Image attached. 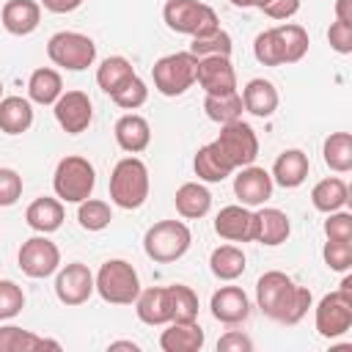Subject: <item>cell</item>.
Wrapping results in <instances>:
<instances>
[{
  "mask_svg": "<svg viewBox=\"0 0 352 352\" xmlns=\"http://www.w3.org/2000/svg\"><path fill=\"white\" fill-rule=\"evenodd\" d=\"M256 302L264 316L283 324H297L311 308V289L297 286L280 270H270L256 280Z\"/></svg>",
  "mask_w": 352,
  "mask_h": 352,
  "instance_id": "6da1fadb",
  "label": "cell"
},
{
  "mask_svg": "<svg viewBox=\"0 0 352 352\" xmlns=\"http://www.w3.org/2000/svg\"><path fill=\"white\" fill-rule=\"evenodd\" d=\"M148 198V168L138 157H124L110 173V201L121 209H140Z\"/></svg>",
  "mask_w": 352,
  "mask_h": 352,
  "instance_id": "7a4b0ae2",
  "label": "cell"
},
{
  "mask_svg": "<svg viewBox=\"0 0 352 352\" xmlns=\"http://www.w3.org/2000/svg\"><path fill=\"white\" fill-rule=\"evenodd\" d=\"M94 289L110 305H132L135 297L140 294V278H138V270L129 261L110 258L94 275Z\"/></svg>",
  "mask_w": 352,
  "mask_h": 352,
  "instance_id": "3957f363",
  "label": "cell"
},
{
  "mask_svg": "<svg viewBox=\"0 0 352 352\" xmlns=\"http://www.w3.org/2000/svg\"><path fill=\"white\" fill-rule=\"evenodd\" d=\"M94 184H96V170L94 165L80 157V154H69L63 157L58 165H55V173H52V190L60 201L66 204H80L85 198H91L94 192Z\"/></svg>",
  "mask_w": 352,
  "mask_h": 352,
  "instance_id": "277c9868",
  "label": "cell"
},
{
  "mask_svg": "<svg viewBox=\"0 0 352 352\" xmlns=\"http://www.w3.org/2000/svg\"><path fill=\"white\" fill-rule=\"evenodd\" d=\"M192 245V234L182 220H160L143 236V250L157 264H170L182 258Z\"/></svg>",
  "mask_w": 352,
  "mask_h": 352,
  "instance_id": "5b68a950",
  "label": "cell"
},
{
  "mask_svg": "<svg viewBox=\"0 0 352 352\" xmlns=\"http://www.w3.org/2000/svg\"><path fill=\"white\" fill-rule=\"evenodd\" d=\"M162 19L170 30L192 36V38L220 28L214 8L206 3H198V0H168L162 8Z\"/></svg>",
  "mask_w": 352,
  "mask_h": 352,
  "instance_id": "8992f818",
  "label": "cell"
},
{
  "mask_svg": "<svg viewBox=\"0 0 352 352\" xmlns=\"http://www.w3.org/2000/svg\"><path fill=\"white\" fill-rule=\"evenodd\" d=\"M195 66H198V58L190 50L187 52H170V55L160 58L151 66L154 88L162 96H182L195 82Z\"/></svg>",
  "mask_w": 352,
  "mask_h": 352,
  "instance_id": "52a82bcc",
  "label": "cell"
},
{
  "mask_svg": "<svg viewBox=\"0 0 352 352\" xmlns=\"http://www.w3.org/2000/svg\"><path fill=\"white\" fill-rule=\"evenodd\" d=\"M47 55L55 66L66 72H82L96 60V44L82 33L60 30L47 41Z\"/></svg>",
  "mask_w": 352,
  "mask_h": 352,
  "instance_id": "ba28073f",
  "label": "cell"
},
{
  "mask_svg": "<svg viewBox=\"0 0 352 352\" xmlns=\"http://www.w3.org/2000/svg\"><path fill=\"white\" fill-rule=\"evenodd\" d=\"M217 148L223 151V157L231 162V168H245V165H253V160L258 157V138H256V129L250 124H245L242 118L231 121V124H223L220 126V135L214 138Z\"/></svg>",
  "mask_w": 352,
  "mask_h": 352,
  "instance_id": "9c48e42d",
  "label": "cell"
},
{
  "mask_svg": "<svg viewBox=\"0 0 352 352\" xmlns=\"http://www.w3.org/2000/svg\"><path fill=\"white\" fill-rule=\"evenodd\" d=\"M316 322V333L322 338H338L352 327V292L346 289H336L330 294H324L316 305L314 314Z\"/></svg>",
  "mask_w": 352,
  "mask_h": 352,
  "instance_id": "30bf717a",
  "label": "cell"
},
{
  "mask_svg": "<svg viewBox=\"0 0 352 352\" xmlns=\"http://www.w3.org/2000/svg\"><path fill=\"white\" fill-rule=\"evenodd\" d=\"M16 261H19V270L28 278H47V275L58 272L60 250L52 239H47L41 234V236H30V239L22 242V248L16 253Z\"/></svg>",
  "mask_w": 352,
  "mask_h": 352,
  "instance_id": "8fae6325",
  "label": "cell"
},
{
  "mask_svg": "<svg viewBox=\"0 0 352 352\" xmlns=\"http://www.w3.org/2000/svg\"><path fill=\"white\" fill-rule=\"evenodd\" d=\"M52 113H55V121L63 132L69 135H80L91 126L94 121V104L88 99V94L82 91H66L55 99L52 104Z\"/></svg>",
  "mask_w": 352,
  "mask_h": 352,
  "instance_id": "7c38bea8",
  "label": "cell"
},
{
  "mask_svg": "<svg viewBox=\"0 0 352 352\" xmlns=\"http://www.w3.org/2000/svg\"><path fill=\"white\" fill-rule=\"evenodd\" d=\"M94 272L82 261H72L55 275V297L63 305H82L94 294Z\"/></svg>",
  "mask_w": 352,
  "mask_h": 352,
  "instance_id": "4fadbf2b",
  "label": "cell"
},
{
  "mask_svg": "<svg viewBox=\"0 0 352 352\" xmlns=\"http://www.w3.org/2000/svg\"><path fill=\"white\" fill-rule=\"evenodd\" d=\"M195 82L209 94V96H223L236 91V72L226 55H209L198 58L195 66Z\"/></svg>",
  "mask_w": 352,
  "mask_h": 352,
  "instance_id": "5bb4252c",
  "label": "cell"
},
{
  "mask_svg": "<svg viewBox=\"0 0 352 352\" xmlns=\"http://www.w3.org/2000/svg\"><path fill=\"white\" fill-rule=\"evenodd\" d=\"M214 231H217L220 239H228V242H253L256 214L242 204L223 206L214 217Z\"/></svg>",
  "mask_w": 352,
  "mask_h": 352,
  "instance_id": "9a60e30c",
  "label": "cell"
},
{
  "mask_svg": "<svg viewBox=\"0 0 352 352\" xmlns=\"http://www.w3.org/2000/svg\"><path fill=\"white\" fill-rule=\"evenodd\" d=\"M234 195L242 206H261L272 195V176L264 168L245 165L234 176Z\"/></svg>",
  "mask_w": 352,
  "mask_h": 352,
  "instance_id": "2e32d148",
  "label": "cell"
},
{
  "mask_svg": "<svg viewBox=\"0 0 352 352\" xmlns=\"http://www.w3.org/2000/svg\"><path fill=\"white\" fill-rule=\"evenodd\" d=\"M212 316L223 324H242L250 316V300L239 286H220L209 300Z\"/></svg>",
  "mask_w": 352,
  "mask_h": 352,
  "instance_id": "e0dca14e",
  "label": "cell"
},
{
  "mask_svg": "<svg viewBox=\"0 0 352 352\" xmlns=\"http://www.w3.org/2000/svg\"><path fill=\"white\" fill-rule=\"evenodd\" d=\"M0 22L11 36H28L41 22V3L36 0H6Z\"/></svg>",
  "mask_w": 352,
  "mask_h": 352,
  "instance_id": "ac0fdd59",
  "label": "cell"
},
{
  "mask_svg": "<svg viewBox=\"0 0 352 352\" xmlns=\"http://www.w3.org/2000/svg\"><path fill=\"white\" fill-rule=\"evenodd\" d=\"M206 336L198 324V319L192 322H168V327L160 336V346L162 352H198L204 346Z\"/></svg>",
  "mask_w": 352,
  "mask_h": 352,
  "instance_id": "d6986e66",
  "label": "cell"
},
{
  "mask_svg": "<svg viewBox=\"0 0 352 352\" xmlns=\"http://www.w3.org/2000/svg\"><path fill=\"white\" fill-rule=\"evenodd\" d=\"M113 135H116V143L126 151V154H140L143 148H148L151 143V126L143 116L138 113H126L116 121L113 126Z\"/></svg>",
  "mask_w": 352,
  "mask_h": 352,
  "instance_id": "ffe728a7",
  "label": "cell"
},
{
  "mask_svg": "<svg viewBox=\"0 0 352 352\" xmlns=\"http://www.w3.org/2000/svg\"><path fill=\"white\" fill-rule=\"evenodd\" d=\"M308 168H311V162H308L305 151L286 148V151L278 154L270 176H272V184H280L286 190H294V187H300L308 179Z\"/></svg>",
  "mask_w": 352,
  "mask_h": 352,
  "instance_id": "44dd1931",
  "label": "cell"
},
{
  "mask_svg": "<svg viewBox=\"0 0 352 352\" xmlns=\"http://www.w3.org/2000/svg\"><path fill=\"white\" fill-rule=\"evenodd\" d=\"M135 314L143 324H168L170 322V300H168V286H148L140 289L135 297Z\"/></svg>",
  "mask_w": 352,
  "mask_h": 352,
  "instance_id": "7402d4cb",
  "label": "cell"
},
{
  "mask_svg": "<svg viewBox=\"0 0 352 352\" xmlns=\"http://www.w3.org/2000/svg\"><path fill=\"white\" fill-rule=\"evenodd\" d=\"M256 214V236L253 242H261L267 248H275V245H283L292 234V223L286 217V212L275 209V206H264Z\"/></svg>",
  "mask_w": 352,
  "mask_h": 352,
  "instance_id": "603a6c76",
  "label": "cell"
},
{
  "mask_svg": "<svg viewBox=\"0 0 352 352\" xmlns=\"http://www.w3.org/2000/svg\"><path fill=\"white\" fill-rule=\"evenodd\" d=\"M25 220L33 231L38 234H52L63 226V201L60 198H50V195H41L36 198L28 209H25Z\"/></svg>",
  "mask_w": 352,
  "mask_h": 352,
  "instance_id": "cb8c5ba5",
  "label": "cell"
},
{
  "mask_svg": "<svg viewBox=\"0 0 352 352\" xmlns=\"http://www.w3.org/2000/svg\"><path fill=\"white\" fill-rule=\"evenodd\" d=\"M242 104L248 113H253L258 118H270L278 110V88L270 80L256 77L242 88Z\"/></svg>",
  "mask_w": 352,
  "mask_h": 352,
  "instance_id": "d4e9b609",
  "label": "cell"
},
{
  "mask_svg": "<svg viewBox=\"0 0 352 352\" xmlns=\"http://www.w3.org/2000/svg\"><path fill=\"white\" fill-rule=\"evenodd\" d=\"M192 168H195V176L201 182H223L234 173L231 162L223 157V151L217 148V143H206L195 151V160H192Z\"/></svg>",
  "mask_w": 352,
  "mask_h": 352,
  "instance_id": "484cf974",
  "label": "cell"
},
{
  "mask_svg": "<svg viewBox=\"0 0 352 352\" xmlns=\"http://www.w3.org/2000/svg\"><path fill=\"white\" fill-rule=\"evenodd\" d=\"M173 204H176V212L184 220H198V217H204L212 209V192L204 184H198V182H184L176 190Z\"/></svg>",
  "mask_w": 352,
  "mask_h": 352,
  "instance_id": "4316f807",
  "label": "cell"
},
{
  "mask_svg": "<svg viewBox=\"0 0 352 352\" xmlns=\"http://www.w3.org/2000/svg\"><path fill=\"white\" fill-rule=\"evenodd\" d=\"M33 124V104L25 96H3L0 99V129L6 135H22Z\"/></svg>",
  "mask_w": 352,
  "mask_h": 352,
  "instance_id": "83f0119b",
  "label": "cell"
},
{
  "mask_svg": "<svg viewBox=\"0 0 352 352\" xmlns=\"http://www.w3.org/2000/svg\"><path fill=\"white\" fill-rule=\"evenodd\" d=\"M60 349L58 341L41 338L30 330H22L16 324H6L0 327V352H36V349Z\"/></svg>",
  "mask_w": 352,
  "mask_h": 352,
  "instance_id": "f1b7e54d",
  "label": "cell"
},
{
  "mask_svg": "<svg viewBox=\"0 0 352 352\" xmlns=\"http://www.w3.org/2000/svg\"><path fill=\"white\" fill-rule=\"evenodd\" d=\"M63 94V80L55 69L41 66L28 80V99L36 104H55V99Z\"/></svg>",
  "mask_w": 352,
  "mask_h": 352,
  "instance_id": "f546056e",
  "label": "cell"
},
{
  "mask_svg": "<svg viewBox=\"0 0 352 352\" xmlns=\"http://www.w3.org/2000/svg\"><path fill=\"white\" fill-rule=\"evenodd\" d=\"M135 77V69H132V63L124 58V55H110V58H104L102 63H99V69H96V85L104 91V94H116L121 85H126L129 80Z\"/></svg>",
  "mask_w": 352,
  "mask_h": 352,
  "instance_id": "4dcf8cb0",
  "label": "cell"
},
{
  "mask_svg": "<svg viewBox=\"0 0 352 352\" xmlns=\"http://www.w3.org/2000/svg\"><path fill=\"white\" fill-rule=\"evenodd\" d=\"M346 201H349V190H346V184L338 179V176H327V179H322V182H316L314 184V190H311V204H314V209H319V212H336V209H341V206H346Z\"/></svg>",
  "mask_w": 352,
  "mask_h": 352,
  "instance_id": "1f68e13d",
  "label": "cell"
},
{
  "mask_svg": "<svg viewBox=\"0 0 352 352\" xmlns=\"http://www.w3.org/2000/svg\"><path fill=\"white\" fill-rule=\"evenodd\" d=\"M245 261L248 258H245L242 248H236V245H220L209 256V270L220 280H236L245 272Z\"/></svg>",
  "mask_w": 352,
  "mask_h": 352,
  "instance_id": "d6a6232c",
  "label": "cell"
},
{
  "mask_svg": "<svg viewBox=\"0 0 352 352\" xmlns=\"http://www.w3.org/2000/svg\"><path fill=\"white\" fill-rule=\"evenodd\" d=\"M322 157H324V165L336 173L352 170V135L349 132L327 135V140L322 146Z\"/></svg>",
  "mask_w": 352,
  "mask_h": 352,
  "instance_id": "836d02e7",
  "label": "cell"
},
{
  "mask_svg": "<svg viewBox=\"0 0 352 352\" xmlns=\"http://www.w3.org/2000/svg\"><path fill=\"white\" fill-rule=\"evenodd\" d=\"M278 33V44H280V55H283V63H297L302 60V55L308 52V33L302 25H294V22H283L275 28Z\"/></svg>",
  "mask_w": 352,
  "mask_h": 352,
  "instance_id": "e575fe53",
  "label": "cell"
},
{
  "mask_svg": "<svg viewBox=\"0 0 352 352\" xmlns=\"http://www.w3.org/2000/svg\"><path fill=\"white\" fill-rule=\"evenodd\" d=\"M242 110H245V104H242V96L234 91V94H223V96H209L206 94V99H204V113H206V118H212L214 124H231V121H236V118H242Z\"/></svg>",
  "mask_w": 352,
  "mask_h": 352,
  "instance_id": "d590c367",
  "label": "cell"
},
{
  "mask_svg": "<svg viewBox=\"0 0 352 352\" xmlns=\"http://www.w3.org/2000/svg\"><path fill=\"white\" fill-rule=\"evenodd\" d=\"M168 300H170V322L198 319V294L190 286H184V283L168 286Z\"/></svg>",
  "mask_w": 352,
  "mask_h": 352,
  "instance_id": "8d00e7d4",
  "label": "cell"
},
{
  "mask_svg": "<svg viewBox=\"0 0 352 352\" xmlns=\"http://www.w3.org/2000/svg\"><path fill=\"white\" fill-rule=\"evenodd\" d=\"M113 220V212H110V204L107 201H99V198H85L80 201V209H77V223L85 228V231H104Z\"/></svg>",
  "mask_w": 352,
  "mask_h": 352,
  "instance_id": "74e56055",
  "label": "cell"
},
{
  "mask_svg": "<svg viewBox=\"0 0 352 352\" xmlns=\"http://www.w3.org/2000/svg\"><path fill=\"white\" fill-rule=\"evenodd\" d=\"M231 50H234V41L223 28H217L212 33H204V36H195L192 44H190V52L195 58H209V55H226L228 58Z\"/></svg>",
  "mask_w": 352,
  "mask_h": 352,
  "instance_id": "f35d334b",
  "label": "cell"
},
{
  "mask_svg": "<svg viewBox=\"0 0 352 352\" xmlns=\"http://www.w3.org/2000/svg\"><path fill=\"white\" fill-rule=\"evenodd\" d=\"M253 55L261 66H283V55H280V44H278V33L275 28L261 30L253 41Z\"/></svg>",
  "mask_w": 352,
  "mask_h": 352,
  "instance_id": "ab89813d",
  "label": "cell"
},
{
  "mask_svg": "<svg viewBox=\"0 0 352 352\" xmlns=\"http://www.w3.org/2000/svg\"><path fill=\"white\" fill-rule=\"evenodd\" d=\"M121 110H138L140 104H146V99H148V85L135 74L126 85H121L113 96H110Z\"/></svg>",
  "mask_w": 352,
  "mask_h": 352,
  "instance_id": "60d3db41",
  "label": "cell"
},
{
  "mask_svg": "<svg viewBox=\"0 0 352 352\" xmlns=\"http://www.w3.org/2000/svg\"><path fill=\"white\" fill-rule=\"evenodd\" d=\"M322 258L333 272H346L352 267V239H327Z\"/></svg>",
  "mask_w": 352,
  "mask_h": 352,
  "instance_id": "b9f144b4",
  "label": "cell"
},
{
  "mask_svg": "<svg viewBox=\"0 0 352 352\" xmlns=\"http://www.w3.org/2000/svg\"><path fill=\"white\" fill-rule=\"evenodd\" d=\"M25 308V292L14 280H0V322L14 319Z\"/></svg>",
  "mask_w": 352,
  "mask_h": 352,
  "instance_id": "7bdbcfd3",
  "label": "cell"
},
{
  "mask_svg": "<svg viewBox=\"0 0 352 352\" xmlns=\"http://www.w3.org/2000/svg\"><path fill=\"white\" fill-rule=\"evenodd\" d=\"M22 195V176L14 168H0V206H14Z\"/></svg>",
  "mask_w": 352,
  "mask_h": 352,
  "instance_id": "ee69618b",
  "label": "cell"
},
{
  "mask_svg": "<svg viewBox=\"0 0 352 352\" xmlns=\"http://www.w3.org/2000/svg\"><path fill=\"white\" fill-rule=\"evenodd\" d=\"M324 236L327 239H352V214L349 212H327L324 220Z\"/></svg>",
  "mask_w": 352,
  "mask_h": 352,
  "instance_id": "f6af8a7d",
  "label": "cell"
},
{
  "mask_svg": "<svg viewBox=\"0 0 352 352\" xmlns=\"http://www.w3.org/2000/svg\"><path fill=\"white\" fill-rule=\"evenodd\" d=\"M327 41L338 55H349L352 52V22H333L327 30Z\"/></svg>",
  "mask_w": 352,
  "mask_h": 352,
  "instance_id": "bcb514c9",
  "label": "cell"
},
{
  "mask_svg": "<svg viewBox=\"0 0 352 352\" xmlns=\"http://www.w3.org/2000/svg\"><path fill=\"white\" fill-rule=\"evenodd\" d=\"M261 11L270 19H292L300 11V0H267V6Z\"/></svg>",
  "mask_w": 352,
  "mask_h": 352,
  "instance_id": "7dc6e473",
  "label": "cell"
},
{
  "mask_svg": "<svg viewBox=\"0 0 352 352\" xmlns=\"http://www.w3.org/2000/svg\"><path fill=\"white\" fill-rule=\"evenodd\" d=\"M217 349L220 352H242V349L248 352V349H253V341L245 333H239V330H228L226 336H220Z\"/></svg>",
  "mask_w": 352,
  "mask_h": 352,
  "instance_id": "c3c4849f",
  "label": "cell"
},
{
  "mask_svg": "<svg viewBox=\"0 0 352 352\" xmlns=\"http://www.w3.org/2000/svg\"><path fill=\"white\" fill-rule=\"evenodd\" d=\"M41 6L52 14H72L82 6V0H41Z\"/></svg>",
  "mask_w": 352,
  "mask_h": 352,
  "instance_id": "681fc988",
  "label": "cell"
},
{
  "mask_svg": "<svg viewBox=\"0 0 352 352\" xmlns=\"http://www.w3.org/2000/svg\"><path fill=\"white\" fill-rule=\"evenodd\" d=\"M336 19L352 22V0H336Z\"/></svg>",
  "mask_w": 352,
  "mask_h": 352,
  "instance_id": "f907efd6",
  "label": "cell"
},
{
  "mask_svg": "<svg viewBox=\"0 0 352 352\" xmlns=\"http://www.w3.org/2000/svg\"><path fill=\"white\" fill-rule=\"evenodd\" d=\"M228 3L236 8H264L267 6V0H228Z\"/></svg>",
  "mask_w": 352,
  "mask_h": 352,
  "instance_id": "816d5d0a",
  "label": "cell"
},
{
  "mask_svg": "<svg viewBox=\"0 0 352 352\" xmlns=\"http://www.w3.org/2000/svg\"><path fill=\"white\" fill-rule=\"evenodd\" d=\"M110 349H132V352H138L140 346H138L135 341H113V344H110Z\"/></svg>",
  "mask_w": 352,
  "mask_h": 352,
  "instance_id": "f5cc1de1",
  "label": "cell"
},
{
  "mask_svg": "<svg viewBox=\"0 0 352 352\" xmlns=\"http://www.w3.org/2000/svg\"><path fill=\"white\" fill-rule=\"evenodd\" d=\"M0 99H3V82H0Z\"/></svg>",
  "mask_w": 352,
  "mask_h": 352,
  "instance_id": "db71d44e",
  "label": "cell"
}]
</instances>
